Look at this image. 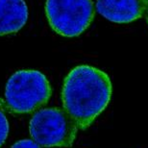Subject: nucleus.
Returning <instances> with one entry per match:
<instances>
[{
  "label": "nucleus",
  "instance_id": "f257e3e1",
  "mask_svg": "<svg viewBox=\"0 0 148 148\" xmlns=\"http://www.w3.org/2000/svg\"><path fill=\"white\" fill-rule=\"evenodd\" d=\"M110 77L96 67L81 64L64 78L62 101L64 109L80 130L90 127L111 101Z\"/></svg>",
  "mask_w": 148,
  "mask_h": 148
},
{
  "label": "nucleus",
  "instance_id": "f03ea898",
  "mask_svg": "<svg viewBox=\"0 0 148 148\" xmlns=\"http://www.w3.org/2000/svg\"><path fill=\"white\" fill-rule=\"evenodd\" d=\"M52 88L38 70H18L9 78L5 88L6 107L13 114H28L49 101Z\"/></svg>",
  "mask_w": 148,
  "mask_h": 148
},
{
  "label": "nucleus",
  "instance_id": "7ed1b4c3",
  "mask_svg": "<svg viewBox=\"0 0 148 148\" xmlns=\"http://www.w3.org/2000/svg\"><path fill=\"white\" fill-rule=\"evenodd\" d=\"M29 131L33 140L42 147H70L78 127L64 109L38 110L32 116Z\"/></svg>",
  "mask_w": 148,
  "mask_h": 148
},
{
  "label": "nucleus",
  "instance_id": "20e7f679",
  "mask_svg": "<svg viewBox=\"0 0 148 148\" xmlns=\"http://www.w3.org/2000/svg\"><path fill=\"white\" fill-rule=\"evenodd\" d=\"M91 0H46L45 14L53 31L63 37L80 36L92 22Z\"/></svg>",
  "mask_w": 148,
  "mask_h": 148
},
{
  "label": "nucleus",
  "instance_id": "39448f33",
  "mask_svg": "<svg viewBox=\"0 0 148 148\" xmlns=\"http://www.w3.org/2000/svg\"><path fill=\"white\" fill-rule=\"evenodd\" d=\"M148 0H97L96 10L114 23H130L144 16Z\"/></svg>",
  "mask_w": 148,
  "mask_h": 148
},
{
  "label": "nucleus",
  "instance_id": "423d86ee",
  "mask_svg": "<svg viewBox=\"0 0 148 148\" xmlns=\"http://www.w3.org/2000/svg\"><path fill=\"white\" fill-rule=\"evenodd\" d=\"M27 19L28 7L24 0H0V36L18 32Z\"/></svg>",
  "mask_w": 148,
  "mask_h": 148
},
{
  "label": "nucleus",
  "instance_id": "0eeeda50",
  "mask_svg": "<svg viewBox=\"0 0 148 148\" xmlns=\"http://www.w3.org/2000/svg\"><path fill=\"white\" fill-rule=\"evenodd\" d=\"M9 134V122L5 114L0 111V147L4 144Z\"/></svg>",
  "mask_w": 148,
  "mask_h": 148
},
{
  "label": "nucleus",
  "instance_id": "6e6552de",
  "mask_svg": "<svg viewBox=\"0 0 148 148\" xmlns=\"http://www.w3.org/2000/svg\"><path fill=\"white\" fill-rule=\"evenodd\" d=\"M11 148H40V146L32 140H21L16 141Z\"/></svg>",
  "mask_w": 148,
  "mask_h": 148
},
{
  "label": "nucleus",
  "instance_id": "1a4fd4ad",
  "mask_svg": "<svg viewBox=\"0 0 148 148\" xmlns=\"http://www.w3.org/2000/svg\"><path fill=\"white\" fill-rule=\"evenodd\" d=\"M144 18L146 19V22H147V24H148V5H147V7H146V10H145V13H144Z\"/></svg>",
  "mask_w": 148,
  "mask_h": 148
}]
</instances>
